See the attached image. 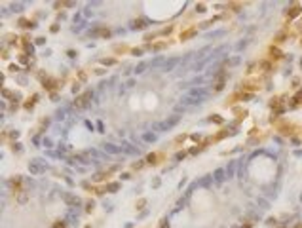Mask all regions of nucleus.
I'll return each mask as SVG.
<instances>
[{"instance_id":"5fc2aeb1","label":"nucleus","mask_w":302,"mask_h":228,"mask_svg":"<svg viewBox=\"0 0 302 228\" xmlns=\"http://www.w3.org/2000/svg\"><path fill=\"white\" fill-rule=\"evenodd\" d=\"M127 179H131V173H122V181H127Z\"/></svg>"},{"instance_id":"c03bdc74","label":"nucleus","mask_w":302,"mask_h":228,"mask_svg":"<svg viewBox=\"0 0 302 228\" xmlns=\"http://www.w3.org/2000/svg\"><path fill=\"white\" fill-rule=\"evenodd\" d=\"M285 36H287V34H285V33H279V34H277V36H276V42H283V40H287Z\"/></svg>"},{"instance_id":"aec40b11","label":"nucleus","mask_w":302,"mask_h":228,"mask_svg":"<svg viewBox=\"0 0 302 228\" xmlns=\"http://www.w3.org/2000/svg\"><path fill=\"white\" fill-rule=\"evenodd\" d=\"M196 34V29H188V31H184L183 34H180V40H188L190 36H194Z\"/></svg>"},{"instance_id":"0e129e2a","label":"nucleus","mask_w":302,"mask_h":228,"mask_svg":"<svg viewBox=\"0 0 302 228\" xmlns=\"http://www.w3.org/2000/svg\"><path fill=\"white\" fill-rule=\"evenodd\" d=\"M300 67H302V61H300Z\"/></svg>"},{"instance_id":"ea45409f","label":"nucleus","mask_w":302,"mask_h":228,"mask_svg":"<svg viewBox=\"0 0 302 228\" xmlns=\"http://www.w3.org/2000/svg\"><path fill=\"white\" fill-rule=\"evenodd\" d=\"M55 120H65V110H57L55 112Z\"/></svg>"},{"instance_id":"8fccbe9b","label":"nucleus","mask_w":302,"mask_h":228,"mask_svg":"<svg viewBox=\"0 0 302 228\" xmlns=\"http://www.w3.org/2000/svg\"><path fill=\"white\" fill-rule=\"evenodd\" d=\"M219 34H222V31H215V33H209V34H207V38H211V36H219Z\"/></svg>"},{"instance_id":"1a4fd4ad","label":"nucleus","mask_w":302,"mask_h":228,"mask_svg":"<svg viewBox=\"0 0 302 228\" xmlns=\"http://www.w3.org/2000/svg\"><path fill=\"white\" fill-rule=\"evenodd\" d=\"M122 152H126V154H131V156H139L141 150L137 148V146H133L131 143H122Z\"/></svg>"},{"instance_id":"e433bc0d","label":"nucleus","mask_w":302,"mask_h":228,"mask_svg":"<svg viewBox=\"0 0 302 228\" xmlns=\"http://www.w3.org/2000/svg\"><path fill=\"white\" fill-rule=\"evenodd\" d=\"M162 185V179L160 177H156V179H152V188H158V186Z\"/></svg>"},{"instance_id":"b1692460","label":"nucleus","mask_w":302,"mask_h":228,"mask_svg":"<svg viewBox=\"0 0 302 228\" xmlns=\"http://www.w3.org/2000/svg\"><path fill=\"white\" fill-rule=\"evenodd\" d=\"M146 67H148V63H139V65L135 67V74H141V72H144V70H146Z\"/></svg>"},{"instance_id":"603ef678","label":"nucleus","mask_w":302,"mask_h":228,"mask_svg":"<svg viewBox=\"0 0 302 228\" xmlns=\"http://www.w3.org/2000/svg\"><path fill=\"white\" fill-rule=\"evenodd\" d=\"M50 31H51V33H57V31H59V25H57V23H55V25H51Z\"/></svg>"},{"instance_id":"a211bd4d","label":"nucleus","mask_w":302,"mask_h":228,"mask_svg":"<svg viewBox=\"0 0 302 228\" xmlns=\"http://www.w3.org/2000/svg\"><path fill=\"white\" fill-rule=\"evenodd\" d=\"M270 57H274V59H281L283 57V53H281L277 48H270Z\"/></svg>"},{"instance_id":"0eeeda50","label":"nucleus","mask_w":302,"mask_h":228,"mask_svg":"<svg viewBox=\"0 0 302 228\" xmlns=\"http://www.w3.org/2000/svg\"><path fill=\"white\" fill-rule=\"evenodd\" d=\"M146 27H148V19L139 17V19H133V21H131L129 29L131 31H141V29H146Z\"/></svg>"},{"instance_id":"393cba45","label":"nucleus","mask_w":302,"mask_h":228,"mask_svg":"<svg viewBox=\"0 0 302 228\" xmlns=\"http://www.w3.org/2000/svg\"><path fill=\"white\" fill-rule=\"evenodd\" d=\"M36 101H38V95H33V97H31V101L25 103V109H33V107L36 105Z\"/></svg>"},{"instance_id":"4c0bfd02","label":"nucleus","mask_w":302,"mask_h":228,"mask_svg":"<svg viewBox=\"0 0 302 228\" xmlns=\"http://www.w3.org/2000/svg\"><path fill=\"white\" fill-rule=\"evenodd\" d=\"M209 122H215V124H222V118H220V116H209Z\"/></svg>"},{"instance_id":"4be33fe9","label":"nucleus","mask_w":302,"mask_h":228,"mask_svg":"<svg viewBox=\"0 0 302 228\" xmlns=\"http://www.w3.org/2000/svg\"><path fill=\"white\" fill-rule=\"evenodd\" d=\"M101 65H104V67H112V65H116V59H114V57H107V59H101Z\"/></svg>"},{"instance_id":"37998d69","label":"nucleus","mask_w":302,"mask_h":228,"mask_svg":"<svg viewBox=\"0 0 302 228\" xmlns=\"http://www.w3.org/2000/svg\"><path fill=\"white\" fill-rule=\"evenodd\" d=\"M93 207H95L93 202H87V203H86V211H87V213H91V211H93Z\"/></svg>"},{"instance_id":"a18cd8bd","label":"nucleus","mask_w":302,"mask_h":228,"mask_svg":"<svg viewBox=\"0 0 302 228\" xmlns=\"http://www.w3.org/2000/svg\"><path fill=\"white\" fill-rule=\"evenodd\" d=\"M184 156H186V152H177V154H175V160H177V162H180Z\"/></svg>"},{"instance_id":"bf43d9fd","label":"nucleus","mask_w":302,"mask_h":228,"mask_svg":"<svg viewBox=\"0 0 302 228\" xmlns=\"http://www.w3.org/2000/svg\"><path fill=\"white\" fill-rule=\"evenodd\" d=\"M255 67H257L255 63H251V65H249V69H247V72H253V70H255Z\"/></svg>"},{"instance_id":"412c9836","label":"nucleus","mask_w":302,"mask_h":228,"mask_svg":"<svg viewBox=\"0 0 302 228\" xmlns=\"http://www.w3.org/2000/svg\"><path fill=\"white\" fill-rule=\"evenodd\" d=\"M234 167H236V162L232 160L230 163H228V169H226V177L230 179V177H234Z\"/></svg>"},{"instance_id":"f03ea898","label":"nucleus","mask_w":302,"mask_h":228,"mask_svg":"<svg viewBox=\"0 0 302 228\" xmlns=\"http://www.w3.org/2000/svg\"><path fill=\"white\" fill-rule=\"evenodd\" d=\"M48 167H50V165H48L42 158H34V160H31V162H29V173L31 175H42Z\"/></svg>"},{"instance_id":"13d9d810","label":"nucleus","mask_w":302,"mask_h":228,"mask_svg":"<svg viewBox=\"0 0 302 228\" xmlns=\"http://www.w3.org/2000/svg\"><path fill=\"white\" fill-rule=\"evenodd\" d=\"M53 228H65V222H55Z\"/></svg>"},{"instance_id":"e2e57ef3","label":"nucleus","mask_w":302,"mask_h":228,"mask_svg":"<svg viewBox=\"0 0 302 228\" xmlns=\"http://www.w3.org/2000/svg\"><path fill=\"white\" fill-rule=\"evenodd\" d=\"M184 139H186V137H184V135H180V137H177V139H175V141H177V143H183V141H184Z\"/></svg>"},{"instance_id":"3c124183","label":"nucleus","mask_w":302,"mask_h":228,"mask_svg":"<svg viewBox=\"0 0 302 228\" xmlns=\"http://www.w3.org/2000/svg\"><path fill=\"white\" fill-rule=\"evenodd\" d=\"M19 61H21V63H29L31 57H27V55H21V57H19Z\"/></svg>"},{"instance_id":"2f4dec72","label":"nucleus","mask_w":302,"mask_h":228,"mask_svg":"<svg viewBox=\"0 0 302 228\" xmlns=\"http://www.w3.org/2000/svg\"><path fill=\"white\" fill-rule=\"evenodd\" d=\"M131 167H133V169H143V167H144V162H143V160H139V162H133V163H131Z\"/></svg>"},{"instance_id":"f704fd0d","label":"nucleus","mask_w":302,"mask_h":228,"mask_svg":"<svg viewBox=\"0 0 302 228\" xmlns=\"http://www.w3.org/2000/svg\"><path fill=\"white\" fill-rule=\"evenodd\" d=\"M166 48H167V44H166V42H160V44H156V46H154V51H160V50H166Z\"/></svg>"},{"instance_id":"c85d7f7f","label":"nucleus","mask_w":302,"mask_h":228,"mask_svg":"<svg viewBox=\"0 0 302 228\" xmlns=\"http://www.w3.org/2000/svg\"><path fill=\"white\" fill-rule=\"evenodd\" d=\"M86 25H87V23H86V21H82V23H80V25H72L70 29H72V33H80V31H82V29H84V27H86Z\"/></svg>"},{"instance_id":"4d7b16f0","label":"nucleus","mask_w":302,"mask_h":228,"mask_svg":"<svg viewBox=\"0 0 302 228\" xmlns=\"http://www.w3.org/2000/svg\"><path fill=\"white\" fill-rule=\"evenodd\" d=\"M154 36H156V34H146L144 40H146V42H150V40H154Z\"/></svg>"},{"instance_id":"39448f33","label":"nucleus","mask_w":302,"mask_h":228,"mask_svg":"<svg viewBox=\"0 0 302 228\" xmlns=\"http://www.w3.org/2000/svg\"><path fill=\"white\" fill-rule=\"evenodd\" d=\"M101 148H103V152H104V154H108V156H116V154H120V152H122V146L112 145V143H103V145H101Z\"/></svg>"},{"instance_id":"a19ab883","label":"nucleus","mask_w":302,"mask_h":228,"mask_svg":"<svg viewBox=\"0 0 302 228\" xmlns=\"http://www.w3.org/2000/svg\"><path fill=\"white\" fill-rule=\"evenodd\" d=\"M34 44H36V46H44V44H46V38H44V36H38V38L34 40Z\"/></svg>"},{"instance_id":"4468645a","label":"nucleus","mask_w":302,"mask_h":228,"mask_svg":"<svg viewBox=\"0 0 302 228\" xmlns=\"http://www.w3.org/2000/svg\"><path fill=\"white\" fill-rule=\"evenodd\" d=\"M163 63H166V57H156V59H152V61L148 63V67L156 69V67H163Z\"/></svg>"},{"instance_id":"2eb2a0df","label":"nucleus","mask_w":302,"mask_h":228,"mask_svg":"<svg viewBox=\"0 0 302 228\" xmlns=\"http://www.w3.org/2000/svg\"><path fill=\"white\" fill-rule=\"evenodd\" d=\"M241 61V57H237V55H236V57H230V59H226V61H224V67H236L237 65V63H239Z\"/></svg>"},{"instance_id":"20e7f679","label":"nucleus","mask_w":302,"mask_h":228,"mask_svg":"<svg viewBox=\"0 0 302 228\" xmlns=\"http://www.w3.org/2000/svg\"><path fill=\"white\" fill-rule=\"evenodd\" d=\"M188 95L203 103V101H205V97H207V95H209V91H207V89H203V87H192V89L188 91Z\"/></svg>"},{"instance_id":"6ab92c4d","label":"nucleus","mask_w":302,"mask_h":228,"mask_svg":"<svg viewBox=\"0 0 302 228\" xmlns=\"http://www.w3.org/2000/svg\"><path fill=\"white\" fill-rule=\"evenodd\" d=\"M120 186H122L120 183H108V185H107V192H118Z\"/></svg>"},{"instance_id":"f8f14e48","label":"nucleus","mask_w":302,"mask_h":228,"mask_svg":"<svg viewBox=\"0 0 302 228\" xmlns=\"http://www.w3.org/2000/svg\"><path fill=\"white\" fill-rule=\"evenodd\" d=\"M141 139H143L144 143H156L158 141V133H156V131H146V133H143Z\"/></svg>"},{"instance_id":"09e8293b","label":"nucleus","mask_w":302,"mask_h":228,"mask_svg":"<svg viewBox=\"0 0 302 228\" xmlns=\"http://www.w3.org/2000/svg\"><path fill=\"white\" fill-rule=\"evenodd\" d=\"M10 70H11V72H17V70H19V65H15V63H11V65H10Z\"/></svg>"},{"instance_id":"6e6d98bb","label":"nucleus","mask_w":302,"mask_h":228,"mask_svg":"<svg viewBox=\"0 0 302 228\" xmlns=\"http://www.w3.org/2000/svg\"><path fill=\"white\" fill-rule=\"evenodd\" d=\"M10 137H11V139H17V137H19V131H11Z\"/></svg>"},{"instance_id":"7c9ffc66","label":"nucleus","mask_w":302,"mask_h":228,"mask_svg":"<svg viewBox=\"0 0 302 228\" xmlns=\"http://www.w3.org/2000/svg\"><path fill=\"white\" fill-rule=\"evenodd\" d=\"M10 10H11V11H23V4H21V2H15V4H11Z\"/></svg>"},{"instance_id":"cd10ccee","label":"nucleus","mask_w":302,"mask_h":228,"mask_svg":"<svg viewBox=\"0 0 302 228\" xmlns=\"http://www.w3.org/2000/svg\"><path fill=\"white\" fill-rule=\"evenodd\" d=\"M293 126H279V131H281V133H283V135H291L293 133Z\"/></svg>"},{"instance_id":"f3484780","label":"nucleus","mask_w":302,"mask_h":228,"mask_svg":"<svg viewBox=\"0 0 302 228\" xmlns=\"http://www.w3.org/2000/svg\"><path fill=\"white\" fill-rule=\"evenodd\" d=\"M55 84H57V80H53V78H46V80H44V84H42V86L46 87V89H53V87H55Z\"/></svg>"},{"instance_id":"864d4df0","label":"nucleus","mask_w":302,"mask_h":228,"mask_svg":"<svg viewBox=\"0 0 302 228\" xmlns=\"http://www.w3.org/2000/svg\"><path fill=\"white\" fill-rule=\"evenodd\" d=\"M192 141H194V143H198V141H201V135H192Z\"/></svg>"},{"instance_id":"dca6fc26","label":"nucleus","mask_w":302,"mask_h":228,"mask_svg":"<svg viewBox=\"0 0 302 228\" xmlns=\"http://www.w3.org/2000/svg\"><path fill=\"white\" fill-rule=\"evenodd\" d=\"M19 27H23V29H34L36 23L33 21H27V19H19Z\"/></svg>"},{"instance_id":"9b49d317","label":"nucleus","mask_w":302,"mask_h":228,"mask_svg":"<svg viewBox=\"0 0 302 228\" xmlns=\"http://www.w3.org/2000/svg\"><path fill=\"white\" fill-rule=\"evenodd\" d=\"M224 179H226V169H222V167L215 169V173H213V181H215V183H222Z\"/></svg>"},{"instance_id":"a878e982","label":"nucleus","mask_w":302,"mask_h":228,"mask_svg":"<svg viewBox=\"0 0 302 228\" xmlns=\"http://www.w3.org/2000/svg\"><path fill=\"white\" fill-rule=\"evenodd\" d=\"M68 150H70V148L67 146V143H59V145H57V152H61V154H67Z\"/></svg>"},{"instance_id":"58836bf2","label":"nucleus","mask_w":302,"mask_h":228,"mask_svg":"<svg viewBox=\"0 0 302 228\" xmlns=\"http://www.w3.org/2000/svg\"><path fill=\"white\" fill-rule=\"evenodd\" d=\"M205 10H207V8H205V4H196V11H198V13H203Z\"/></svg>"},{"instance_id":"c9c22d12","label":"nucleus","mask_w":302,"mask_h":228,"mask_svg":"<svg viewBox=\"0 0 302 228\" xmlns=\"http://www.w3.org/2000/svg\"><path fill=\"white\" fill-rule=\"evenodd\" d=\"M11 150H14V152H21V150H23L21 143H14V145H11Z\"/></svg>"},{"instance_id":"79ce46f5","label":"nucleus","mask_w":302,"mask_h":228,"mask_svg":"<svg viewBox=\"0 0 302 228\" xmlns=\"http://www.w3.org/2000/svg\"><path fill=\"white\" fill-rule=\"evenodd\" d=\"M70 89H72V93H78V91H80V82H74Z\"/></svg>"},{"instance_id":"ddd939ff","label":"nucleus","mask_w":302,"mask_h":228,"mask_svg":"<svg viewBox=\"0 0 302 228\" xmlns=\"http://www.w3.org/2000/svg\"><path fill=\"white\" fill-rule=\"evenodd\" d=\"M211 183H213V175H205V177H201L198 181V185L203 186V188H207V186H211Z\"/></svg>"},{"instance_id":"473e14b6","label":"nucleus","mask_w":302,"mask_h":228,"mask_svg":"<svg viewBox=\"0 0 302 228\" xmlns=\"http://www.w3.org/2000/svg\"><path fill=\"white\" fill-rule=\"evenodd\" d=\"M131 55H135V57H141V55H143V48H133V50H131Z\"/></svg>"},{"instance_id":"f257e3e1","label":"nucleus","mask_w":302,"mask_h":228,"mask_svg":"<svg viewBox=\"0 0 302 228\" xmlns=\"http://www.w3.org/2000/svg\"><path fill=\"white\" fill-rule=\"evenodd\" d=\"M179 122H180V114H171L169 118L163 120V122H156L152 127H154V131H167V129H171V127H175Z\"/></svg>"},{"instance_id":"423d86ee","label":"nucleus","mask_w":302,"mask_h":228,"mask_svg":"<svg viewBox=\"0 0 302 228\" xmlns=\"http://www.w3.org/2000/svg\"><path fill=\"white\" fill-rule=\"evenodd\" d=\"M63 200H65V202H67L70 207H78L80 203H82V200H80L78 196L70 194V192H63Z\"/></svg>"},{"instance_id":"72a5a7b5","label":"nucleus","mask_w":302,"mask_h":228,"mask_svg":"<svg viewBox=\"0 0 302 228\" xmlns=\"http://www.w3.org/2000/svg\"><path fill=\"white\" fill-rule=\"evenodd\" d=\"M300 103H302V93H296V95H295V101H293V107L300 105Z\"/></svg>"},{"instance_id":"c756f323","label":"nucleus","mask_w":302,"mask_h":228,"mask_svg":"<svg viewBox=\"0 0 302 228\" xmlns=\"http://www.w3.org/2000/svg\"><path fill=\"white\" fill-rule=\"evenodd\" d=\"M103 179H107V173H104V171H97V173L93 175V181H103Z\"/></svg>"},{"instance_id":"680f3d73","label":"nucleus","mask_w":302,"mask_h":228,"mask_svg":"<svg viewBox=\"0 0 302 228\" xmlns=\"http://www.w3.org/2000/svg\"><path fill=\"white\" fill-rule=\"evenodd\" d=\"M61 97H57V93H51V101H59Z\"/></svg>"},{"instance_id":"9d476101","label":"nucleus","mask_w":302,"mask_h":228,"mask_svg":"<svg viewBox=\"0 0 302 228\" xmlns=\"http://www.w3.org/2000/svg\"><path fill=\"white\" fill-rule=\"evenodd\" d=\"M180 63V59L179 57H169V59H166V63H163V67H162V70H173L177 65Z\"/></svg>"},{"instance_id":"6e6552de","label":"nucleus","mask_w":302,"mask_h":228,"mask_svg":"<svg viewBox=\"0 0 302 228\" xmlns=\"http://www.w3.org/2000/svg\"><path fill=\"white\" fill-rule=\"evenodd\" d=\"M302 13V6L300 4H293L291 8H289L287 11H285V15H287L289 19H295V17H298V15Z\"/></svg>"},{"instance_id":"de8ad7c7","label":"nucleus","mask_w":302,"mask_h":228,"mask_svg":"<svg viewBox=\"0 0 302 228\" xmlns=\"http://www.w3.org/2000/svg\"><path fill=\"white\" fill-rule=\"evenodd\" d=\"M67 55H68V57H76V55H78V51H76V50H68Z\"/></svg>"},{"instance_id":"5701e85b","label":"nucleus","mask_w":302,"mask_h":228,"mask_svg":"<svg viewBox=\"0 0 302 228\" xmlns=\"http://www.w3.org/2000/svg\"><path fill=\"white\" fill-rule=\"evenodd\" d=\"M158 156H160V154H156V152H152V154H148V156H146V162L154 165V163H158Z\"/></svg>"},{"instance_id":"7ed1b4c3","label":"nucleus","mask_w":302,"mask_h":228,"mask_svg":"<svg viewBox=\"0 0 302 228\" xmlns=\"http://www.w3.org/2000/svg\"><path fill=\"white\" fill-rule=\"evenodd\" d=\"M90 101H91V91H86V93H82L78 99H74V103H72V107L78 110H84L90 107Z\"/></svg>"},{"instance_id":"bb28decb","label":"nucleus","mask_w":302,"mask_h":228,"mask_svg":"<svg viewBox=\"0 0 302 228\" xmlns=\"http://www.w3.org/2000/svg\"><path fill=\"white\" fill-rule=\"evenodd\" d=\"M40 146H46V148H51V146H53V141H51L50 137H44V139H42V145H40Z\"/></svg>"},{"instance_id":"052dcab7","label":"nucleus","mask_w":302,"mask_h":228,"mask_svg":"<svg viewBox=\"0 0 302 228\" xmlns=\"http://www.w3.org/2000/svg\"><path fill=\"white\" fill-rule=\"evenodd\" d=\"M160 228H167V219H163L162 224H160Z\"/></svg>"},{"instance_id":"49530a36","label":"nucleus","mask_w":302,"mask_h":228,"mask_svg":"<svg viewBox=\"0 0 302 228\" xmlns=\"http://www.w3.org/2000/svg\"><path fill=\"white\" fill-rule=\"evenodd\" d=\"M144 205H146V200H139V202H137V209H143Z\"/></svg>"}]
</instances>
